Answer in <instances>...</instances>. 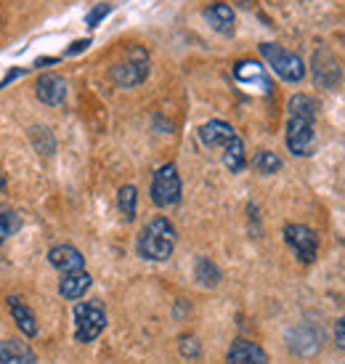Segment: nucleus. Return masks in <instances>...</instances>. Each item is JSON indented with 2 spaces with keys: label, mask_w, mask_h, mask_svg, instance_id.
<instances>
[{
  "label": "nucleus",
  "mask_w": 345,
  "mask_h": 364,
  "mask_svg": "<svg viewBox=\"0 0 345 364\" xmlns=\"http://www.w3.org/2000/svg\"><path fill=\"white\" fill-rule=\"evenodd\" d=\"M285 242L300 263H314L316 250H319V237L314 229H308L303 223H287L285 226Z\"/></svg>",
  "instance_id": "obj_7"
},
{
  "label": "nucleus",
  "mask_w": 345,
  "mask_h": 364,
  "mask_svg": "<svg viewBox=\"0 0 345 364\" xmlns=\"http://www.w3.org/2000/svg\"><path fill=\"white\" fill-rule=\"evenodd\" d=\"M311 72H314L316 85H322V88H335L337 82L343 80V67H340L337 56L329 51V48H319V51L314 53Z\"/></svg>",
  "instance_id": "obj_8"
},
{
  "label": "nucleus",
  "mask_w": 345,
  "mask_h": 364,
  "mask_svg": "<svg viewBox=\"0 0 345 364\" xmlns=\"http://www.w3.org/2000/svg\"><path fill=\"white\" fill-rule=\"evenodd\" d=\"M88 46H91V41H88V38H85V41H77V43H72L70 46V56H75V53H80V51H85V48H88Z\"/></svg>",
  "instance_id": "obj_26"
},
{
  "label": "nucleus",
  "mask_w": 345,
  "mask_h": 364,
  "mask_svg": "<svg viewBox=\"0 0 345 364\" xmlns=\"http://www.w3.org/2000/svg\"><path fill=\"white\" fill-rule=\"evenodd\" d=\"M194 277H197V282L202 284V287H215V284L221 282V269L210 258H199V261L194 263Z\"/></svg>",
  "instance_id": "obj_19"
},
{
  "label": "nucleus",
  "mask_w": 345,
  "mask_h": 364,
  "mask_svg": "<svg viewBox=\"0 0 345 364\" xmlns=\"http://www.w3.org/2000/svg\"><path fill=\"white\" fill-rule=\"evenodd\" d=\"M204 19H207V24H210L215 32L229 35V32L234 30V11H231V6H226V3L207 6V9H204Z\"/></svg>",
  "instance_id": "obj_17"
},
{
  "label": "nucleus",
  "mask_w": 345,
  "mask_h": 364,
  "mask_svg": "<svg viewBox=\"0 0 345 364\" xmlns=\"http://www.w3.org/2000/svg\"><path fill=\"white\" fill-rule=\"evenodd\" d=\"M181 351L186 356H197V354H199V346L194 343V338H183V341H181Z\"/></svg>",
  "instance_id": "obj_25"
},
{
  "label": "nucleus",
  "mask_w": 345,
  "mask_h": 364,
  "mask_svg": "<svg viewBox=\"0 0 345 364\" xmlns=\"http://www.w3.org/2000/svg\"><path fill=\"white\" fill-rule=\"evenodd\" d=\"M181 176H178V168L168 162L163 168L154 171L152 178V203L157 208H172V205L181 203Z\"/></svg>",
  "instance_id": "obj_5"
},
{
  "label": "nucleus",
  "mask_w": 345,
  "mask_h": 364,
  "mask_svg": "<svg viewBox=\"0 0 345 364\" xmlns=\"http://www.w3.org/2000/svg\"><path fill=\"white\" fill-rule=\"evenodd\" d=\"M9 215H11V213H0V245L6 242V237L16 229V223H11Z\"/></svg>",
  "instance_id": "obj_23"
},
{
  "label": "nucleus",
  "mask_w": 345,
  "mask_h": 364,
  "mask_svg": "<svg viewBox=\"0 0 345 364\" xmlns=\"http://www.w3.org/2000/svg\"><path fill=\"white\" fill-rule=\"evenodd\" d=\"M226 364H268V354L253 341H234Z\"/></svg>",
  "instance_id": "obj_11"
},
{
  "label": "nucleus",
  "mask_w": 345,
  "mask_h": 364,
  "mask_svg": "<svg viewBox=\"0 0 345 364\" xmlns=\"http://www.w3.org/2000/svg\"><path fill=\"white\" fill-rule=\"evenodd\" d=\"M0 364H38V356L24 341L9 338L0 343Z\"/></svg>",
  "instance_id": "obj_14"
},
{
  "label": "nucleus",
  "mask_w": 345,
  "mask_h": 364,
  "mask_svg": "<svg viewBox=\"0 0 345 364\" xmlns=\"http://www.w3.org/2000/svg\"><path fill=\"white\" fill-rule=\"evenodd\" d=\"M91 274L88 272H75V274H64L59 282V293L67 298V301H80L82 295L91 290Z\"/></svg>",
  "instance_id": "obj_16"
},
{
  "label": "nucleus",
  "mask_w": 345,
  "mask_h": 364,
  "mask_svg": "<svg viewBox=\"0 0 345 364\" xmlns=\"http://www.w3.org/2000/svg\"><path fill=\"white\" fill-rule=\"evenodd\" d=\"M253 168L258 173H263V176H271V173H279L282 171V157L274 152H268V149H261V152L253 157Z\"/></svg>",
  "instance_id": "obj_21"
},
{
  "label": "nucleus",
  "mask_w": 345,
  "mask_h": 364,
  "mask_svg": "<svg viewBox=\"0 0 345 364\" xmlns=\"http://www.w3.org/2000/svg\"><path fill=\"white\" fill-rule=\"evenodd\" d=\"M9 311H11V316H13L16 327H19L27 338H35V335H38V319H35L32 309L21 301L19 295H9Z\"/></svg>",
  "instance_id": "obj_15"
},
{
  "label": "nucleus",
  "mask_w": 345,
  "mask_h": 364,
  "mask_svg": "<svg viewBox=\"0 0 345 364\" xmlns=\"http://www.w3.org/2000/svg\"><path fill=\"white\" fill-rule=\"evenodd\" d=\"M314 120L316 117L290 114L285 141H287V149H290L295 157H308V154H314V144H316Z\"/></svg>",
  "instance_id": "obj_6"
},
{
  "label": "nucleus",
  "mask_w": 345,
  "mask_h": 364,
  "mask_svg": "<svg viewBox=\"0 0 345 364\" xmlns=\"http://www.w3.org/2000/svg\"><path fill=\"white\" fill-rule=\"evenodd\" d=\"M109 11H112V6H109V3H102L99 9H93L91 14H88V19H85V24H88V27H96V24H99V21H102L104 16L109 14Z\"/></svg>",
  "instance_id": "obj_22"
},
{
  "label": "nucleus",
  "mask_w": 345,
  "mask_h": 364,
  "mask_svg": "<svg viewBox=\"0 0 345 364\" xmlns=\"http://www.w3.org/2000/svg\"><path fill=\"white\" fill-rule=\"evenodd\" d=\"M224 165L231 173L244 171V165H247V157H244V141L239 139V133L224 146Z\"/></svg>",
  "instance_id": "obj_18"
},
{
  "label": "nucleus",
  "mask_w": 345,
  "mask_h": 364,
  "mask_svg": "<svg viewBox=\"0 0 345 364\" xmlns=\"http://www.w3.org/2000/svg\"><path fill=\"white\" fill-rule=\"evenodd\" d=\"M335 343H337V348L345 351V316L337 319V324H335Z\"/></svg>",
  "instance_id": "obj_24"
},
{
  "label": "nucleus",
  "mask_w": 345,
  "mask_h": 364,
  "mask_svg": "<svg viewBox=\"0 0 345 364\" xmlns=\"http://www.w3.org/2000/svg\"><path fill=\"white\" fill-rule=\"evenodd\" d=\"M35 93H38V99H40L43 104L59 107V104L67 99V82H64V77L56 75V72H45V75H40L38 82H35Z\"/></svg>",
  "instance_id": "obj_10"
},
{
  "label": "nucleus",
  "mask_w": 345,
  "mask_h": 364,
  "mask_svg": "<svg viewBox=\"0 0 345 364\" xmlns=\"http://www.w3.org/2000/svg\"><path fill=\"white\" fill-rule=\"evenodd\" d=\"M72 319H75V341L77 343H91L106 327V311L99 301H82L75 304L72 309Z\"/></svg>",
  "instance_id": "obj_2"
},
{
  "label": "nucleus",
  "mask_w": 345,
  "mask_h": 364,
  "mask_svg": "<svg viewBox=\"0 0 345 364\" xmlns=\"http://www.w3.org/2000/svg\"><path fill=\"white\" fill-rule=\"evenodd\" d=\"M3 186H6V178H3V176H0V189H3Z\"/></svg>",
  "instance_id": "obj_27"
},
{
  "label": "nucleus",
  "mask_w": 345,
  "mask_h": 364,
  "mask_svg": "<svg viewBox=\"0 0 345 364\" xmlns=\"http://www.w3.org/2000/svg\"><path fill=\"white\" fill-rule=\"evenodd\" d=\"M175 240H178V234H175V226H172L168 218L163 215H157L152 221L146 223L138 234V242H136V250L141 258L146 261H168L175 250Z\"/></svg>",
  "instance_id": "obj_1"
},
{
  "label": "nucleus",
  "mask_w": 345,
  "mask_h": 364,
  "mask_svg": "<svg viewBox=\"0 0 345 364\" xmlns=\"http://www.w3.org/2000/svg\"><path fill=\"white\" fill-rule=\"evenodd\" d=\"M258 51L265 59V64L285 82H300L305 77V64L297 53L287 51V48L276 46V43H261Z\"/></svg>",
  "instance_id": "obj_3"
},
{
  "label": "nucleus",
  "mask_w": 345,
  "mask_h": 364,
  "mask_svg": "<svg viewBox=\"0 0 345 364\" xmlns=\"http://www.w3.org/2000/svg\"><path fill=\"white\" fill-rule=\"evenodd\" d=\"M149 75V53L143 51L141 46H131L125 51V59L112 67V80L120 88H136L141 85Z\"/></svg>",
  "instance_id": "obj_4"
},
{
  "label": "nucleus",
  "mask_w": 345,
  "mask_h": 364,
  "mask_svg": "<svg viewBox=\"0 0 345 364\" xmlns=\"http://www.w3.org/2000/svg\"><path fill=\"white\" fill-rule=\"evenodd\" d=\"M234 77H236V82H242V85H258L265 96L271 93V80H268V75H265V70L258 61H250V59L239 61L234 67Z\"/></svg>",
  "instance_id": "obj_12"
},
{
  "label": "nucleus",
  "mask_w": 345,
  "mask_h": 364,
  "mask_svg": "<svg viewBox=\"0 0 345 364\" xmlns=\"http://www.w3.org/2000/svg\"><path fill=\"white\" fill-rule=\"evenodd\" d=\"M48 263L61 274L85 272V258H82L80 250L72 247V245H56V247H51V250H48Z\"/></svg>",
  "instance_id": "obj_9"
},
{
  "label": "nucleus",
  "mask_w": 345,
  "mask_h": 364,
  "mask_svg": "<svg viewBox=\"0 0 345 364\" xmlns=\"http://www.w3.org/2000/svg\"><path fill=\"white\" fill-rule=\"evenodd\" d=\"M234 136H236V131H234L229 122L224 120H210L204 122L202 128H199V133H197V139H199V144L202 146H226V144L231 141Z\"/></svg>",
  "instance_id": "obj_13"
},
{
  "label": "nucleus",
  "mask_w": 345,
  "mask_h": 364,
  "mask_svg": "<svg viewBox=\"0 0 345 364\" xmlns=\"http://www.w3.org/2000/svg\"><path fill=\"white\" fill-rule=\"evenodd\" d=\"M136 203H138L136 186H133V183H125L120 192H117V208H120L125 221H133V218H136Z\"/></svg>",
  "instance_id": "obj_20"
}]
</instances>
